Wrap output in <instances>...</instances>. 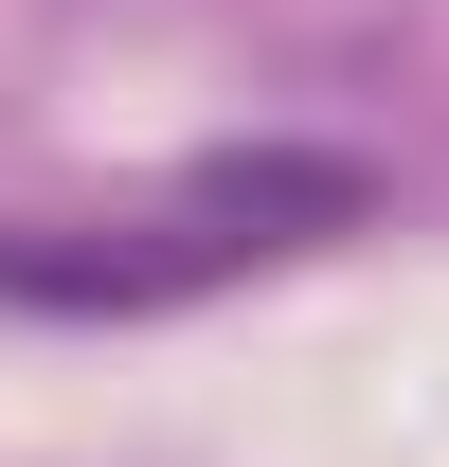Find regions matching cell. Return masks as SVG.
Instances as JSON below:
<instances>
[{
    "mask_svg": "<svg viewBox=\"0 0 449 467\" xmlns=\"http://www.w3.org/2000/svg\"><path fill=\"white\" fill-rule=\"evenodd\" d=\"M378 180L341 144H234V162L126 198V216H18L0 234V306H55V324H144V306H198L234 270H270L306 234H341Z\"/></svg>",
    "mask_w": 449,
    "mask_h": 467,
    "instance_id": "6da1fadb",
    "label": "cell"
}]
</instances>
